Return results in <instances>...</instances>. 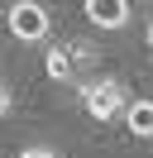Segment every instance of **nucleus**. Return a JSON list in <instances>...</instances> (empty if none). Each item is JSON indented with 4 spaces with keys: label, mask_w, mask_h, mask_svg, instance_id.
Listing matches in <instances>:
<instances>
[{
    "label": "nucleus",
    "mask_w": 153,
    "mask_h": 158,
    "mask_svg": "<svg viewBox=\"0 0 153 158\" xmlns=\"http://www.w3.org/2000/svg\"><path fill=\"white\" fill-rule=\"evenodd\" d=\"M81 106L91 120H124L129 110V86L120 77H101V81H86L81 86Z\"/></svg>",
    "instance_id": "1"
},
{
    "label": "nucleus",
    "mask_w": 153,
    "mask_h": 158,
    "mask_svg": "<svg viewBox=\"0 0 153 158\" xmlns=\"http://www.w3.org/2000/svg\"><path fill=\"white\" fill-rule=\"evenodd\" d=\"M5 24L19 43H48V34H53V15H48L43 0H14Z\"/></svg>",
    "instance_id": "2"
},
{
    "label": "nucleus",
    "mask_w": 153,
    "mask_h": 158,
    "mask_svg": "<svg viewBox=\"0 0 153 158\" xmlns=\"http://www.w3.org/2000/svg\"><path fill=\"white\" fill-rule=\"evenodd\" d=\"M81 10H86V19L96 24V29H124L129 24V0H81Z\"/></svg>",
    "instance_id": "3"
},
{
    "label": "nucleus",
    "mask_w": 153,
    "mask_h": 158,
    "mask_svg": "<svg viewBox=\"0 0 153 158\" xmlns=\"http://www.w3.org/2000/svg\"><path fill=\"white\" fill-rule=\"evenodd\" d=\"M124 125H129V134H134V139H153V96L129 101V110H124Z\"/></svg>",
    "instance_id": "4"
},
{
    "label": "nucleus",
    "mask_w": 153,
    "mask_h": 158,
    "mask_svg": "<svg viewBox=\"0 0 153 158\" xmlns=\"http://www.w3.org/2000/svg\"><path fill=\"white\" fill-rule=\"evenodd\" d=\"M43 67H48V77H53V81H72L76 58H72V48H48V53H43Z\"/></svg>",
    "instance_id": "5"
},
{
    "label": "nucleus",
    "mask_w": 153,
    "mask_h": 158,
    "mask_svg": "<svg viewBox=\"0 0 153 158\" xmlns=\"http://www.w3.org/2000/svg\"><path fill=\"white\" fill-rule=\"evenodd\" d=\"M14 158H57V148H48V144H29V148H19Z\"/></svg>",
    "instance_id": "6"
},
{
    "label": "nucleus",
    "mask_w": 153,
    "mask_h": 158,
    "mask_svg": "<svg viewBox=\"0 0 153 158\" xmlns=\"http://www.w3.org/2000/svg\"><path fill=\"white\" fill-rule=\"evenodd\" d=\"M10 106H14V91H10V81L0 77V115H10Z\"/></svg>",
    "instance_id": "7"
},
{
    "label": "nucleus",
    "mask_w": 153,
    "mask_h": 158,
    "mask_svg": "<svg viewBox=\"0 0 153 158\" xmlns=\"http://www.w3.org/2000/svg\"><path fill=\"white\" fill-rule=\"evenodd\" d=\"M143 39H148V48H153V19H148V29H143Z\"/></svg>",
    "instance_id": "8"
}]
</instances>
